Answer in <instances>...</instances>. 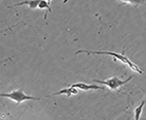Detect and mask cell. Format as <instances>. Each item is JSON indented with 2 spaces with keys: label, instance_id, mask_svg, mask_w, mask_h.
Instances as JSON below:
<instances>
[{
  "label": "cell",
  "instance_id": "obj_1",
  "mask_svg": "<svg viewBox=\"0 0 146 120\" xmlns=\"http://www.w3.org/2000/svg\"><path fill=\"white\" fill-rule=\"evenodd\" d=\"M78 53H87V54H102V55H110L112 57L116 58L120 61H122L126 65H128L133 71H135L138 74H143V71L138 67L137 65L135 64L133 62H131L129 59V57L125 56V50H123V53H117V52H112V51H101V50H87V49H79V50L75 51L74 54H78Z\"/></svg>",
  "mask_w": 146,
  "mask_h": 120
},
{
  "label": "cell",
  "instance_id": "obj_2",
  "mask_svg": "<svg viewBox=\"0 0 146 120\" xmlns=\"http://www.w3.org/2000/svg\"><path fill=\"white\" fill-rule=\"evenodd\" d=\"M0 96L3 98H9V99H11V100L15 101L17 105L22 104L23 102L27 101V100H39V98H37V97H33V96H29V95L25 94L23 89L14 90L10 93H1Z\"/></svg>",
  "mask_w": 146,
  "mask_h": 120
},
{
  "label": "cell",
  "instance_id": "obj_3",
  "mask_svg": "<svg viewBox=\"0 0 146 120\" xmlns=\"http://www.w3.org/2000/svg\"><path fill=\"white\" fill-rule=\"evenodd\" d=\"M133 76H131L129 77V79H125V81H122V79H120L118 77H110V79H105V81H100V79H94V82H96V83H100V84H103V85L107 86L109 89H111V90H117L119 87H121V86L125 85V84L127 83V82H129L131 81V79H133Z\"/></svg>",
  "mask_w": 146,
  "mask_h": 120
},
{
  "label": "cell",
  "instance_id": "obj_4",
  "mask_svg": "<svg viewBox=\"0 0 146 120\" xmlns=\"http://www.w3.org/2000/svg\"><path fill=\"white\" fill-rule=\"evenodd\" d=\"M71 86L75 88L81 89V90L84 91H88L91 90V89H94V90H104V87H102V86H98L96 85V84H86L83 83V82H77V83L72 84Z\"/></svg>",
  "mask_w": 146,
  "mask_h": 120
},
{
  "label": "cell",
  "instance_id": "obj_5",
  "mask_svg": "<svg viewBox=\"0 0 146 120\" xmlns=\"http://www.w3.org/2000/svg\"><path fill=\"white\" fill-rule=\"evenodd\" d=\"M41 2V0H25V1L20 2V3L14 4L12 6H9V8H14V7H18V6H23V5H27L29 7L30 10H35L36 8H38L39 3Z\"/></svg>",
  "mask_w": 146,
  "mask_h": 120
},
{
  "label": "cell",
  "instance_id": "obj_6",
  "mask_svg": "<svg viewBox=\"0 0 146 120\" xmlns=\"http://www.w3.org/2000/svg\"><path fill=\"white\" fill-rule=\"evenodd\" d=\"M77 93H78L77 88L70 86V87L63 88L62 90L58 91V92H55V93L51 94V95H48V96H56V95H62V94H64V95H66L67 97H70V96H72V95H76Z\"/></svg>",
  "mask_w": 146,
  "mask_h": 120
},
{
  "label": "cell",
  "instance_id": "obj_7",
  "mask_svg": "<svg viewBox=\"0 0 146 120\" xmlns=\"http://www.w3.org/2000/svg\"><path fill=\"white\" fill-rule=\"evenodd\" d=\"M146 0H118V2L122 5L124 4H129V5H133L135 7H138L141 4H143Z\"/></svg>",
  "mask_w": 146,
  "mask_h": 120
},
{
  "label": "cell",
  "instance_id": "obj_8",
  "mask_svg": "<svg viewBox=\"0 0 146 120\" xmlns=\"http://www.w3.org/2000/svg\"><path fill=\"white\" fill-rule=\"evenodd\" d=\"M145 105V101H142L139 107H137L136 109L135 110V119H139L140 116H141V113H142V110H143V107Z\"/></svg>",
  "mask_w": 146,
  "mask_h": 120
},
{
  "label": "cell",
  "instance_id": "obj_9",
  "mask_svg": "<svg viewBox=\"0 0 146 120\" xmlns=\"http://www.w3.org/2000/svg\"><path fill=\"white\" fill-rule=\"evenodd\" d=\"M38 8L39 9H47L49 13H52V8L50 6V3H49L47 0H41V2L39 3Z\"/></svg>",
  "mask_w": 146,
  "mask_h": 120
},
{
  "label": "cell",
  "instance_id": "obj_10",
  "mask_svg": "<svg viewBox=\"0 0 146 120\" xmlns=\"http://www.w3.org/2000/svg\"><path fill=\"white\" fill-rule=\"evenodd\" d=\"M145 94H146V91H145Z\"/></svg>",
  "mask_w": 146,
  "mask_h": 120
},
{
  "label": "cell",
  "instance_id": "obj_11",
  "mask_svg": "<svg viewBox=\"0 0 146 120\" xmlns=\"http://www.w3.org/2000/svg\"><path fill=\"white\" fill-rule=\"evenodd\" d=\"M47 1H49V0H47Z\"/></svg>",
  "mask_w": 146,
  "mask_h": 120
}]
</instances>
